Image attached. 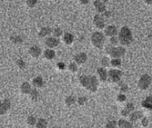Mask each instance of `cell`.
Instances as JSON below:
<instances>
[{"instance_id":"6da1fadb","label":"cell","mask_w":152,"mask_h":128,"mask_svg":"<svg viewBox=\"0 0 152 128\" xmlns=\"http://www.w3.org/2000/svg\"><path fill=\"white\" fill-rule=\"evenodd\" d=\"M79 82L81 86L89 91L95 92L98 90V79L93 75H82L79 78Z\"/></svg>"},{"instance_id":"7a4b0ae2","label":"cell","mask_w":152,"mask_h":128,"mask_svg":"<svg viewBox=\"0 0 152 128\" xmlns=\"http://www.w3.org/2000/svg\"><path fill=\"white\" fill-rule=\"evenodd\" d=\"M118 39L122 46L129 45L133 41V34L130 29L127 27H122L118 34Z\"/></svg>"},{"instance_id":"3957f363","label":"cell","mask_w":152,"mask_h":128,"mask_svg":"<svg viewBox=\"0 0 152 128\" xmlns=\"http://www.w3.org/2000/svg\"><path fill=\"white\" fill-rule=\"evenodd\" d=\"M106 52L111 58H121L126 53V49L123 46L108 45L106 48Z\"/></svg>"},{"instance_id":"277c9868","label":"cell","mask_w":152,"mask_h":128,"mask_svg":"<svg viewBox=\"0 0 152 128\" xmlns=\"http://www.w3.org/2000/svg\"><path fill=\"white\" fill-rule=\"evenodd\" d=\"M106 38L105 34L101 32H94L91 36V43L92 45L97 49H102L104 47Z\"/></svg>"},{"instance_id":"5b68a950","label":"cell","mask_w":152,"mask_h":128,"mask_svg":"<svg viewBox=\"0 0 152 128\" xmlns=\"http://www.w3.org/2000/svg\"><path fill=\"white\" fill-rule=\"evenodd\" d=\"M151 81H152V79L149 74L142 75L139 80V82H138L139 88L140 90H142V91H145V90L148 89L149 86H150Z\"/></svg>"},{"instance_id":"8992f818","label":"cell","mask_w":152,"mask_h":128,"mask_svg":"<svg viewBox=\"0 0 152 128\" xmlns=\"http://www.w3.org/2000/svg\"><path fill=\"white\" fill-rule=\"evenodd\" d=\"M122 73L119 69H110L108 72V80L113 83H118L121 80Z\"/></svg>"},{"instance_id":"52a82bcc","label":"cell","mask_w":152,"mask_h":128,"mask_svg":"<svg viewBox=\"0 0 152 128\" xmlns=\"http://www.w3.org/2000/svg\"><path fill=\"white\" fill-rule=\"evenodd\" d=\"M93 23L94 25V27L96 28L99 29V30H102V29H105L106 27V22H105V19L104 17H102L99 15H96L94 16L93 19Z\"/></svg>"},{"instance_id":"ba28073f","label":"cell","mask_w":152,"mask_h":128,"mask_svg":"<svg viewBox=\"0 0 152 128\" xmlns=\"http://www.w3.org/2000/svg\"><path fill=\"white\" fill-rule=\"evenodd\" d=\"M45 45L49 49H53L56 48L58 45H60V40L59 39L55 37H48L45 40Z\"/></svg>"},{"instance_id":"9c48e42d","label":"cell","mask_w":152,"mask_h":128,"mask_svg":"<svg viewBox=\"0 0 152 128\" xmlns=\"http://www.w3.org/2000/svg\"><path fill=\"white\" fill-rule=\"evenodd\" d=\"M104 34H105V36H107L109 38L116 36V34H117V28L113 25L107 26V27H105Z\"/></svg>"},{"instance_id":"30bf717a","label":"cell","mask_w":152,"mask_h":128,"mask_svg":"<svg viewBox=\"0 0 152 128\" xmlns=\"http://www.w3.org/2000/svg\"><path fill=\"white\" fill-rule=\"evenodd\" d=\"M87 60V56L84 52H81V53L77 54L74 56V62L77 64V65H82L84 64Z\"/></svg>"},{"instance_id":"8fae6325","label":"cell","mask_w":152,"mask_h":128,"mask_svg":"<svg viewBox=\"0 0 152 128\" xmlns=\"http://www.w3.org/2000/svg\"><path fill=\"white\" fill-rule=\"evenodd\" d=\"M10 106L11 103L9 99H4L3 102L0 100V115H4L10 109Z\"/></svg>"},{"instance_id":"7c38bea8","label":"cell","mask_w":152,"mask_h":128,"mask_svg":"<svg viewBox=\"0 0 152 128\" xmlns=\"http://www.w3.org/2000/svg\"><path fill=\"white\" fill-rule=\"evenodd\" d=\"M93 7L99 14H103L106 11V4L101 0H95L93 2Z\"/></svg>"},{"instance_id":"4fadbf2b","label":"cell","mask_w":152,"mask_h":128,"mask_svg":"<svg viewBox=\"0 0 152 128\" xmlns=\"http://www.w3.org/2000/svg\"><path fill=\"white\" fill-rule=\"evenodd\" d=\"M97 74L99 80L102 81V82H106L108 80V72L106 71V69L105 68H99L97 69Z\"/></svg>"},{"instance_id":"5bb4252c","label":"cell","mask_w":152,"mask_h":128,"mask_svg":"<svg viewBox=\"0 0 152 128\" xmlns=\"http://www.w3.org/2000/svg\"><path fill=\"white\" fill-rule=\"evenodd\" d=\"M29 54L30 56L33 58H38L41 54H42V50L38 47V46H31V47L29 49Z\"/></svg>"},{"instance_id":"9a60e30c","label":"cell","mask_w":152,"mask_h":128,"mask_svg":"<svg viewBox=\"0 0 152 128\" xmlns=\"http://www.w3.org/2000/svg\"><path fill=\"white\" fill-rule=\"evenodd\" d=\"M133 110H134V105L132 103H127V105H126L124 109L122 110L121 115L122 116H124V117H127V116L131 114V112L133 111Z\"/></svg>"},{"instance_id":"2e32d148","label":"cell","mask_w":152,"mask_h":128,"mask_svg":"<svg viewBox=\"0 0 152 128\" xmlns=\"http://www.w3.org/2000/svg\"><path fill=\"white\" fill-rule=\"evenodd\" d=\"M74 41V36L70 33H66L63 34V42L67 45H71Z\"/></svg>"},{"instance_id":"e0dca14e","label":"cell","mask_w":152,"mask_h":128,"mask_svg":"<svg viewBox=\"0 0 152 128\" xmlns=\"http://www.w3.org/2000/svg\"><path fill=\"white\" fill-rule=\"evenodd\" d=\"M43 56H44L47 60H53L55 57V51L53 49H46L43 52Z\"/></svg>"},{"instance_id":"ac0fdd59","label":"cell","mask_w":152,"mask_h":128,"mask_svg":"<svg viewBox=\"0 0 152 128\" xmlns=\"http://www.w3.org/2000/svg\"><path fill=\"white\" fill-rule=\"evenodd\" d=\"M141 105L143 108L148 109V110H152V97H147L142 102Z\"/></svg>"},{"instance_id":"d6986e66","label":"cell","mask_w":152,"mask_h":128,"mask_svg":"<svg viewBox=\"0 0 152 128\" xmlns=\"http://www.w3.org/2000/svg\"><path fill=\"white\" fill-rule=\"evenodd\" d=\"M51 33H52V29H51V27H44L41 28V30L39 31L38 35H39L40 38H44V37H47V36L50 35Z\"/></svg>"},{"instance_id":"ffe728a7","label":"cell","mask_w":152,"mask_h":128,"mask_svg":"<svg viewBox=\"0 0 152 128\" xmlns=\"http://www.w3.org/2000/svg\"><path fill=\"white\" fill-rule=\"evenodd\" d=\"M128 116H129L130 121L134 122V121H137L138 120H139L140 118H142L143 114L141 111H134L133 113H131Z\"/></svg>"},{"instance_id":"44dd1931","label":"cell","mask_w":152,"mask_h":128,"mask_svg":"<svg viewBox=\"0 0 152 128\" xmlns=\"http://www.w3.org/2000/svg\"><path fill=\"white\" fill-rule=\"evenodd\" d=\"M118 128H133V125L130 121H127L126 120H119L118 123H117Z\"/></svg>"},{"instance_id":"7402d4cb","label":"cell","mask_w":152,"mask_h":128,"mask_svg":"<svg viewBox=\"0 0 152 128\" xmlns=\"http://www.w3.org/2000/svg\"><path fill=\"white\" fill-rule=\"evenodd\" d=\"M20 91H21L23 94H30L31 91V85L28 82H24L20 86Z\"/></svg>"},{"instance_id":"603a6c76","label":"cell","mask_w":152,"mask_h":128,"mask_svg":"<svg viewBox=\"0 0 152 128\" xmlns=\"http://www.w3.org/2000/svg\"><path fill=\"white\" fill-rule=\"evenodd\" d=\"M33 85L34 87H36V88H40V87H42L43 85V78L42 77H36L33 79Z\"/></svg>"},{"instance_id":"cb8c5ba5","label":"cell","mask_w":152,"mask_h":128,"mask_svg":"<svg viewBox=\"0 0 152 128\" xmlns=\"http://www.w3.org/2000/svg\"><path fill=\"white\" fill-rule=\"evenodd\" d=\"M76 101H77V98L75 97H73V96H68L66 100H65V103L66 104V106H72L73 104L76 103Z\"/></svg>"},{"instance_id":"d4e9b609","label":"cell","mask_w":152,"mask_h":128,"mask_svg":"<svg viewBox=\"0 0 152 128\" xmlns=\"http://www.w3.org/2000/svg\"><path fill=\"white\" fill-rule=\"evenodd\" d=\"M37 128H47L48 127V122L44 119H39L36 124Z\"/></svg>"},{"instance_id":"484cf974","label":"cell","mask_w":152,"mask_h":128,"mask_svg":"<svg viewBox=\"0 0 152 128\" xmlns=\"http://www.w3.org/2000/svg\"><path fill=\"white\" fill-rule=\"evenodd\" d=\"M30 95H31V99L33 102H37V99H38V96H39V93L37 91V89H31V91L30 92Z\"/></svg>"},{"instance_id":"4316f807","label":"cell","mask_w":152,"mask_h":128,"mask_svg":"<svg viewBox=\"0 0 152 128\" xmlns=\"http://www.w3.org/2000/svg\"><path fill=\"white\" fill-rule=\"evenodd\" d=\"M52 35L53 37L57 38V39H59L60 37H61L63 35V31L62 29H60V27H56L52 30Z\"/></svg>"},{"instance_id":"83f0119b","label":"cell","mask_w":152,"mask_h":128,"mask_svg":"<svg viewBox=\"0 0 152 128\" xmlns=\"http://www.w3.org/2000/svg\"><path fill=\"white\" fill-rule=\"evenodd\" d=\"M110 65H111L113 68H119V67L122 65V61L120 58H112V59L110 60Z\"/></svg>"},{"instance_id":"f1b7e54d","label":"cell","mask_w":152,"mask_h":128,"mask_svg":"<svg viewBox=\"0 0 152 128\" xmlns=\"http://www.w3.org/2000/svg\"><path fill=\"white\" fill-rule=\"evenodd\" d=\"M100 64L102 66V68H108L110 65V60L108 57H103L100 60Z\"/></svg>"},{"instance_id":"f546056e","label":"cell","mask_w":152,"mask_h":128,"mask_svg":"<svg viewBox=\"0 0 152 128\" xmlns=\"http://www.w3.org/2000/svg\"><path fill=\"white\" fill-rule=\"evenodd\" d=\"M10 41L17 45V44L22 43L23 40H22V38L20 36H19V35H13V36L10 37Z\"/></svg>"},{"instance_id":"4dcf8cb0","label":"cell","mask_w":152,"mask_h":128,"mask_svg":"<svg viewBox=\"0 0 152 128\" xmlns=\"http://www.w3.org/2000/svg\"><path fill=\"white\" fill-rule=\"evenodd\" d=\"M68 69H69V71H71V73H76L77 71V64L75 62H71L68 66Z\"/></svg>"},{"instance_id":"1f68e13d","label":"cell","mask_w":152,"mask_h":128,"mask_svg":"<svg viewBox=\"0 0 152 128\" xmlns=\"http://www.w3.org/2000/svg\"><path fill=\"white\" fill-rule=\"evenodd\" d=\"M110 45H113V46H117V45L119 44L118 37H116V36L110 37Z\"/></svg>"},{"instance_id":"d6a6232c","label":"cell","mask_w":152,"mask_h":128,"mask_svg":"<svg viewBox=\"0 0 152 128\" xmlns=\"http://www.w3.org/2000/svg\"><path fill=\"white\" fill-rule=\"evenodd\" d=\"M27 121V124L30 125V126H34V125L37 124V120H36V118H35L34 116H33V115L28 116Z\"/></svg>"},{"instance_id":"836d02e7","label":"cell","mask_w":152,"mask_h":128,"mask_svg":"<svg viewBox=\"0 0 152 128\" xmlns=\"http://www.w3.org/2000/svg\"><path fill=\"white\" fill-rule=\"evenodd\" d=\"M87 101V98L86 97H79L77 99V103L79 104V105H84Z\"/></svg>"},{"instance_id":"e575fe53","label":"cell","mask_w":152,"mask_h":128,"mask_svg":"<svg viewBox=\"0 0 152 128\" xmlns=\"http://www.w3.org/2000/svg\"><path fill=\"white\" fill-rule=\"evenodd\" d=\"M106 128H117V123H116L115 120L109 121L106 124Z\"/></svg>"},{"instance_id":"d590c367","label":"cell","mask_w":152,"mask_h":128,"mask_svg":"<svg viewBox=\"0 0 152 128\" xmlns=\"http://www.w3.org/2000/svg\"><path fill=\"white\" fill-rule=\"evenodd\" d=\"M37 0H27V5L29 8H33L36 6Z\"/></svg>"},{"instance_id":"8d00e7d4","label":"cell","mask_w":152,"mask_h":128,"mask_svg":"<svg viewBox=\"0 0 152 128\" xmlns=\"http://www.w3.org/2000/svg\"><path fill=\"white\" fill-rule=\"evenodd\" d=\"M16 64H17V66H18L20 69H24L26 68V63H25L24 61L21 60V59L17 60L16 61Z\"/></svg>"},{"instance_id":"74e56055","label":"cell","mask_w":152,"mask_h":128,"mask_svg":"<svg viewBox=\"0 0 152 128\" xmlns=\"http://www.w3.org/2000/svg\"><path fill=\"white\" fill-rule=\"evenodd\" d=\"M117 101L119 103H123L126 101V96L124 94H119L117 96Z\"/></svg>"},{"instance_id":"f35d334b","label":"cell","mask_w":152,"mask_h":128,"mask_svg":"<svg viewBox=\"0 0 152 128\" xmlns=\"http://www.w3.org/2000/svg\"><path fill=\"white\" fill-rule=\"evenodd\" d=\"M141 124H142L143 126L146 127L149 125V120H148L147 118H143L142 119V121H141Z\"/></svg>"},{"instance_id":"ab89813d","label":"cell","mask_w":152,"mask_h":128,"mask_svg":"<svg viewBox=\"0 0 152 128\" xmlns=\"http://www.w3.org/2000/svg\"><path fill=\"white\" fill-rule=\"evenodd\" d=\"M57 68L60 69V70H64L66 68V65L63 62H58L57 63Z\"/></svg>"},{"instance_id":"60d3db41","label":"cell","mask_w":152,"mask_h":128,"mask_svg":"<svg viewBox=\"0 0 152 128\" xmlns=\"http://www.w3.org/2000/svg\"><path fill=\"white\" fill-rule=\"evenodd\" d=\"M127 85H125V84H122V86H121V92H125V91H127Z\"/></svg>"},{"instance_id":"b9f144b4","label":"cell","mask_w":152,"mask_h":128,"mask_svg":"<svg viewBox=\"0 0 152 128\" xmlns=\"http://www.w3.org/2000/svg\"><path fill=\"white\" fill-rule=\"evenodd\" d=\"M103 16H105V17H106V18H109V17L111 16V13L110 12V11H105V12L103 13Z\"/></svg>"},{"instance_id":"7bdbcfd3","label":"cell","mask_w":152,"mask_h":128,"mask_svg":"<svg viewBox=\"0 0 152 128\" xmlns=\"http://www.w3.org/2000/svg\"><path fill=\"white\" fill-rule=\"evenodd\" d=\"M80 4H83V5H86L89 3V0H79Z\"/></svg>"},{"instance_id":"ee69618b","label":"cell","mask_w":152,"mask_h":128,"mask_svg":"<svg viewBox=\"0 0 152 128\" xmlns=\"http://www.w3.org/2000/svg\"><path fill=\"white\" fill-rule=\"evenodd\" d=\"M144 2L148 5H152V0H144Z\"/></svg>"},{"instance_id":"f6af8a7d","label":"cell","mask_w":152,"mask_h":128,"mask_svg":"<svg viewBox=\"0 0 152 128\" xmlns=\"http://www.w3.org/2000/svg\"><path fill=\"white\" fill-rule=\"evenodd\" d=\"M101 1H102V2H103V3H105V4H106V3H107V2H109V1H110V0H101Z\"/></svg>"},{"instance_id":"bcb514c9","label":"cell","mask_w":152,"mask_h":128,"mask_svg":"<svg viewBox=\"0 0 152 128\" xmlns=\"http://www.w3.org/2000/svg\"><path fill=\"white\" fill-rule=\"evenodd\" d=\"M52 128H58V127H57V126H53Z\"/></svg>"}]
</instances>
